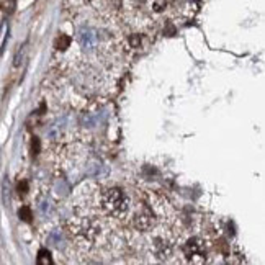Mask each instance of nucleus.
<instances>
[{
  "label": "nucleus",
  "mask_w": 265,
  "mask_h": 265,
  "mask_svg": "<svg viewBox=\"0 0 265 265\" xmlns=\"http://www.w3.org/2000/svg\"><path fill=\"white\" fill-rule=\"evenodd\" d=\"M18 189H20V195H21V193H25V190H26V182H20Z\"/></svg>",
  "instance_id": "0eeeda50"
},
{
  "label": "nucleus",
  "mask_w": 265,
  "mask_h": 265,
  "mask_svg": "<svg viewBox=\"0 0 265 265\" xmlns=\"http://www.w3.org/2000/svg\"><path fill=\"white\" fill-rule=\"evenodd\" d=\"M102 203L105 211H108L115 218H123L129 213L128 197L120 189H110L102 195Z\"/></svg>",
  "instance_id": "f257e3e1"
},
{
  "label": "nucleus",
  "mask_w": 265,
  "mask_h": 265,
  "mask_svg": "<svg viewBox=\"0 0 265 265\" xmlns=\"http://www.w3.org/2000/svg\"><path fill=\"white\" fill-rule=\"evenodd\" d=\"M2 190H4V203L9 206V203H10V185H9V180H4V183H2Z\"/></svg>",
  "instance_id": "20e7f679"
},
{
  "label": "nucleus",
  "mask_w": 265,
  "mask_h": 265,
  "mask_svg": "<svg viewBox=\"0 0 265 265\" xmlns=\"http://www.w3.org/2000/svg\"><path fill=\"white\" fill-rule=\"evenodd\" d=\"M38 263L41 265H48V263H52V259H51V252L48 249H41L40 252H38Z\"/></svg>",
  "instance_id": "7ed1b4c3"
},
{
  "label": "nucleus",
  "mask_w": 265,
  "mask_h": 265,
  "mask_svg": "<svg viewBox=\"0 0 265 265\" xmlns=\"http://www.w3.org/2000/svg\"><path fill=\"white\" fill-rule=\"evenodd\" d=\"M23 52H25V48H21V49H18V52L15 54V59H13V66L15 67H18L20 64H21V59H23Z\"/></svg>",
  "instance_id": "423d86ee"
},
{
  "label": "nucleus",
  "mask_w": 265,
  "mask_h": 265,
  "mask_svg": "<svg viewBox=\"0 0 265 265\" xmlns=\"http://www.w3.org/2000/svg\"><path fill=\"white\" fill-rule=\"evenodd\" d=\"M183 252H185V257L189 260H193V262H201L205 259V244L203 241L198 239V237H193L190 239L189 243L183 246Z\"/></svg>",
  "instance_id": "f03ea898"
},
{
  "label": "nucleus",
  "mask_w": 265,
  "mask_h": 265,
  "mask_svg": "<svg viewBox=\"0 0 265 265\" xmlns=\"http://www.w3.org/2000/svg\"><path fill=\"white\" fill-rule=\"evenodd\" d=\"M18 215H20L21 220H23V221H26V223H30V221H31V218H33V215H31V209H30L28 206H23V208H20Z\"/></svg>",
  "instance_id": "39448f33"
}]
</instances>
